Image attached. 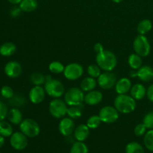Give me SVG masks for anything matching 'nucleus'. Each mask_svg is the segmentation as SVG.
Masks as SVG:
<instances>
[{
	"label": "nucleus",
	"mask_w": 153,
	"mask_h": 153,
	"mask_svg": "<svg viewBox=\"0 0 153 153\" xmlns=\"http://www.w3.org/2000/svg\"><path fill=\"white\" fill-rule=\"evenodd\" d=\"M65 67L64 64L60 61H52L49 64V70H50L51 73H54V74H60V73H64V70Z\"/></svg>",
	"instance_id": "nucleus-30"
},
{
	"label": "nucleus",
	"mask_w": 153,
	"mask_h": 153,
	"mask_svg": "<svg viewBox=\"0 0 153 153\" xmlns=\"http://www.w3.org/2000/svg\"><path fill=\"white\" fill-rule=\"evenodd\" d=\"M117 82L116 75L111 73V71H105L97 78V84L103 90H111L115 86Z\"/></svg>",
	"instance_id": "nucleus-10"
},
{
	"label": "nucleus",
	"mask_w": 153,
	"mask_h": 153,
	"mask_svg": "<svg viewBox=\"0 0 153 153\" xmlns=\"http://www.w3.org/2000/svg\"><path fill=\"white\" fill-rule=\"evenodd\" d=\"M137 78L143 82H149L153 79V68L150 66L143 65L137 70Z\"/></svg>",
	"instance_id": "nucleus-17"
},
{
	"label": "nucleus",
	"mask_w": 153,
	"mask_h": 153,
	"mask_svg": "<svg viewBox=\"0 0 153 153\" xmlns=\"http://www.w3.org/2000/svg\"><path fill=\"white\" fill-rule=\"evenodd\" d=\"M133 49L134 52L140 57H146L149 55L151 51L150 43L145 35L138 34L133 42Z\"/></svg>",
	"instance_id": "nucleus-5"
},
{
	"label": "nucleus",
	"mask_w": 153,
	"mask_h": 153,
	"mask_svg": "<svg viewBox=\"0 0 153 153\" xmlns=\"http://www.w3.org/2000/svg\"><path fill=\"white\" fill-rule=\"evenodd\" d=\"M130 95L136 101L143 100L145 96H146V88L142 84H135L131 87V90H130Z\"/></svg>",
	"instance_id": "nucleus-19"
},
{
	"label": "nucleus",
	"mask_w": 153,
	"mask_h": 153,
	"mask_svg": "<svg viewBox=\"0 0 153 153\" xmlns=\"http://www.w3.org/2000/svg\"><path fill=\"white\" fill-rule=\"evenodd\" d=\"M8 112L9 110L7 105L0 101V121L4 120L7 117Z\"/></svg>",
	"instance_id": "nucleus-38"
},
{
	"label": "nucleus",
	"mask_w": 153,
	"mask_h": 153,
	"mask_svg": "<svg viewBox=\"0 0 153 153\" xmlns=\"http://www.w3.org/2000/svg\"><path fill=\"white\" fill-rule=\"evenodd\" d=\"M70 153H88V148L84 142L77 141L72 146Z\"/></svg>",
	"instance_id": "nucleus-29"
},
{
	"label": "nucleus",
	"mask_w": 153,
	"mask_h": 153,
	"mask_svg": "<svg viewBox=\"0 0 153 153\" xmlns=\"http://www.w3.org/2000/svg\"><path fill=\"white\" fill-rule=\"evenodd\" d=\"M142 57L136 53L131 54L128 58V64L132 70H137L143 66Z\"/></svg>",
	"instance_id": "nucleus-24"
},
{
	"label": "nucleus",
	"mask_w": 153,
	"mask_h": 153,
	"mask_svg": "<svg viewBox=\"0 0 153 153\" xmlns=\"http://www.w3.org/2000/svg\"><path fill=\"white\" fill-rule=\"evenodd\" d=\"M147 128L145 126L143 123H138L137 125L135 126L134 128V133L135 136L137 137H141V136L144 135L146 132Z\"/></svg>",
	"instance_id": "nucleus-37"
},
{
	"label": "nucleus",
	"mask_w": 153,
	"mask_h": 153,
	"mask_svg": "<svg viewBox=\"0 0 153 153\" xmlns=\"http://www.w3.org/2000/svg\"><path fill=\"white\" fill-rule=\"evenodd\" d=\"M30 81L34 85H40L46 82V76L40 73H32L30 76Z\"/></svg>",
	"instance_id": "nucleus-32"
},
{
	"label": "nucleus",
	"mask_w": 153,
	"mask_h": 153,
	"mask_svg": "<svg viewBox=\"0 0 153 153\" xmlns=\"http://www.w3.org/2000/svg\"><path fill=\"white\" fill-rule=\"evenodd\" d=\"M0 94H1V97H4V99H7V100H10L14 96V92H13V89L7 85L3 86L1 88Z\"/></svg>",
	"instance_id": "nucleus-35"
},
{
	"label": "nucleus",
	"mask_w": 153,
	"mask_h": 153,
	"mask_svg": "<svg viewBox=\"0 0 153 153\" xmlns=\"http://www.w3.org/2000/svg\"><path fill=\"white\" fill-rule=\"evenodd\" d=\"M44 89L46 94L53 98H60L65 94L64 84L58 79H52L50 75L46 76Z\"/></svg>",
	"instance_id": "nucleus-3"
},
{
	"label": "nucleus",
	"mask_w": 153,
	"mask_h": 153,
	"mask_svg": "<svg viewBox=\"0 0 153 153\" xmlns=\"http://www.w3.org/2000/svg\"><path fill=\"white\" fill-rule=\"evenodd\" d=\"M21 11H22V10L19 8V7H14V8L12 9L11 11H10V15H11L13 17H16V16H19Z\"/></svg>",
	"instance_id": "nucleus-42"
},
{
	"label": "nucleus",
	"mask_w": 153,
	"mask_h": 153,
	"mask_svg": "<svg viewBox=\"0 0 153 153\" xmlns=\"http://www.w3.org/2000/svg\"><path fill=\"white\" fill-rule=\"evenodd\" d=\"M99 117L102 123L108 124L113 123L119 119V112L113 106H104L100 109Z\"/></svg>",
	"instance_id": "nucleus-9"
},
{
	"label": "nucleus",
	"mask_w": 153,
	"mask_h": 153,
	"mask_svg": "<svg viewBox=\"0 0 153 153\" xmlns=\"http://www.w3.org/2000/svg\"><path fill=\"white\" fill-rule=\"evenodd\" d=\"M131 82L128 78H122L117 82L115 85V91L117 94H126L131 90Z\"/></svg>",
	"instance_id": "nucleus-16"
},
{
	"label": "nucleus",
	"mask_w": 153,
	"mask_h": 153,
	"mask_svg": "<svg viewBox=\"0 0 153 153\" xmlns=\"http://www.w3.org/2000/svg\"><path fill=\"white\" fill-rule=\"evenodd\" d=\"M101 123L102 122L99 115H93L88 118L86 125L89 127L90 129H95L101 125Z\"/></svg>",
	"instance_id": "nucleus-33"
},
{
	"label": "nucleus",
	"mask_w": 153,
	"mask_h": 153,
	"mask_svg": "<svg viewBox=\"0 0 153 153\" xmlns=\"http://www.w3.org/2000/svg\"><path fill=\"white\" fill-rule=\"evenodd\" d=\"M0 153H1V152H0Z\"/></svg>",
	"instance_id": "nucleus-47"
},
{
	"label": "nucleus",
	"mask_w": 153,
	"mask_h": 153,
	"mask_svg": "<svg viewBox=\"0 0 153 153\" xmlns=\"http://www.w3.org/2000/svg\"><path fill=\"white\" fill-rule=\"evenodd\" d=\"M67 114L69 117L72 118L73 120L79 119L82 117V108L80 106H70L67 109Z\"/></svg>",
	"instance_id": "nucleus-28"
},
{
	"label": "nucleus",
	"mask_w": 153,
	"mask_h": 153,
	"mask_svg": "<svg viewBox=\"0 0 153 153\" xmlns=\"http://www.w3.org/2000/svg\"><path fill=\"white\" fill-rule=\"evenodd\" d=\"M143 143L148 150L153 152V129H149L144 134Z\"/></svg>",
	"instance_id": "nucleus-31"
},
{
	"label": "nucleus",
	"mask_w": 153,
	"mask_h": 153,
	"mask_svg": "<svg viewBox=\"0 0 153 153\" xmlns=\"http://www.w3.org/2000/svg\"><path fill=\"white\" fill-rule=\"evenodd\" d=\"M96 62L102 70L111 72L117 67V59L114 52L110 50H103L102 52L97 53Z\"/></svg>",
	"instance_id": "nucleus-1"
},
{
	"label": "nucleus",
	"mask_w": 153,
	"mask_h": 153,
	"mask_svg": "<svg viewBox=\"0 0 153 153\" xmlns=\"http://www.w3.org/2000/svg\"><path fill=\"white\" fill-rule=\"evenodd\" d=\"M19 8L24 12H33L37 8L38 3L37 0H22L19 3Z\"/></svg>",
	"instance_id": "nucleus-23"
},
{
	"label": "nucleus",
	"mask_w": 153,
	"mask_h": 153,
	"mask_svg": "<svg viewBox=\"0 0 153 153\" xmlns=\"http://www.w3.org/2000/svg\"><path fill=\"white\" fill-rule=\"evenodd\" d=\"M143 123L147 129H153V111L146 114L143 120Z\"/></svg>",
	"instance_id": "nucleus-36"
},
{
	"label": "nucleus",
	"mask_w": 153,
	"mask_h": 153,
	"mask_svg": "<svg viewBox=\"0 0 153 153\" xmlns=\"http://www.w3.org/2000/svg\"><path fill=\"white\" fill-rule=\"evenodd\" d=\"M102 94L100 91L94 90V91H89L88 92V94H85L84 102L88 105H97L102 101Z\"/></svg>",
	"instance_id": "nucleus-15"
},
{
	"label": "nucleus",
	"mask_w": 153,
	"mask_h": 153,
	"mask_svg": "<svg viewBox=\"0 0 153 153\" xmlns=\"http://www.w3.org/2000/svg\"><path fill=\"white\" fill-rule=\"evenodd\" d=\"M114 105L119 113L128 114L135 110L137 103L131 95L118 94L114 100Z\"/></svg>",
	"instance_id": "nucleus-2"
},
{
	"label": "nucleus",
	"mask_w": 153,
	"mask_h": 153,
	"mask_svg": "<svg viewBox=\"0 0 153 153\" xmlns=\"http://www.w3.org/2000/svg\"><path fill=\"white\" fill-rule=\"evenodd\" d=\"M75 123L73 120L70 117H63L60 120L58 124V131L63 136H70L72 133L74 132Z\"/></svg>",
	"instance_id": "nucleus-13"
},
{
	"label": "nucleus",
	"mask_w": 153,
	"mask_h": 153,
	"mask_svg": "<svg viewBox=\"0 0 153 153\" xmlns=\"http://www.w3.org/2000/svg\"><path fill=\"white\" fill-rule=\"evenodd\" d=\"M4 142H5V140H4V137L0 135V148L2 147V146H4Z\"/></svg>",
	"instance_id": "nucleus-45"
},
{
	"label": "nucleus",
	"mask_w": 153,
	"mask_h": 153,
	"mask_svg": "<svg viewBox=\"0 0 153 153\" xmlns=\"http://www.w3.org/2000/svg\"><path fill=\"white\" fill-rule=\"evenodd\" d=\"M16 46L11 42H6L0 46V55L4 57H9L16 52Z\"/></svg>",
	"instance_id": "nucleus-22"
},
{
	"label": "nucleus",
	"mask_w": 153,
	"mask_h": 153,
	"mask_svg": "<svg viewBox=\"0 0 153 153\" xmlns=\"http://www.w3.org/2000/svg\"><path fill=\"white\" fill-rule=\"evenodd\" d=\"M67 105L64 100L59 98H55L49 105V111L53 117L59 119L65 117L67 113Z\"/></svg>",
	"instance_id": "nucleus-7"
},
{
	"label": "nucleus",
	"mask_w": 153,
	"mask_h": 153,
	"mask_svg": "<svg viewBox=\"0 0 153 153\" xmlns=\"http://www.w3.org/2000/svg\"><path fill=\"white\" fill-rule=\"evenodd\" d=\"M111 1H114V3H120V2H122L123 0H111Z\"/></svg>",
	"instance_id": "nucleus-46"
},
{
	"label": "nucleus",
	"mask_w": 153,
	"mask_h": 153,
	"mask_svg": "<svg viewBox=\"0 0 153 153\" xmlns=\"http://www.w3.org/2000/svg\"><path fill=\"white\" fill-rule=\"evenodd\" d=\"M85 94L81 88H71L64 94V101L68 106H79L83 103Z\"/></svg>",
	"instance_id": "nucleus-4"
},
{
	"label": "nucleus",
	"mask_w": 153,
	"mask_h": 153,
	"mask_svg": "<svg viewBox=\"0 0 153 153\" xmlns=\"http://www.w3.org/2000/svg\"><path fill=\"white\" fill-rule=\"evenodd\" d=\"M10 101H11V103L15 105V108L17 107H21L22 105L25 102V99L22 97H19V96H17V97H14L13 96L11 99H10Z\"/></svg>",
	"instance_id": "nucleus-39"
},
{
	"label": "nucleus",
	"mask_w": 153,
	"mask_h": 153,
	"mask_svg": "<svg viewBox=\"0 0 153 153\" xmlns=\"http://www.w3.org/2000/svg\"><path fill=\"white\" fill-rule=\"evenodd\" d=\"M22 114L19 109L17 108H13L9 110L8 114H7V119L9 122L13 125H19L22 120H23Z\"/></svg>",
	"instance_id": "nucleus-20"
},
{
	"label": "nucleus",
	"mask_w": 153,
	"mask_h": 153,
	"mask_svg": "<svg viewBox=\"0 0 153 153\" xmlns=\"http://www.w3.org/2000/svg\"><path fill=\"white\" fill-rule=\"evenodd\" d=\"M4 71L7 77L16 79V78L19 77L22 74V67L17 61H10L5 64Z\"/></svg>",
	"instance_id": "nucleus-12"
},
{
	"label": "nucleus",
	"mask_w": 153,
	"mask_h": 153,
	"mask_svg": "<svg viewBox=\"0 0 153 153\" xmlns=\"http://www.w3.org/2000/svg\"><path fill=\"white\" fill-rule=\"evenodd\" d=\"M88 73L89 76L97 79L101 75V68L97 64H91L88 67Z\"/></svg>",
	"instance_id": "nucleus-34"
},
{
	"label": "nucleus",
	"mask_w": 153,
	"mask_h": 153,
	"mask_svg": "<svg viewBox=\"0 0 153 153\" xmlns=\"http://www.w3.org/2000/svg\"><path fill=\"white\" fill-rule=\"evenodd\" d=\"M152 23L149 19H143L138 23L137 26V31L139 34L145 35L152 30Z\"/></svg>",
	"instance_id": "nucleus-25"
},
{
	"label": "nucleus",
	"mask_w": 153,
	"mask_h": 153,
	"mask_svg": "<svg viewBox=\"0 0 153 153\" xmlns=\"http://www.w3.org/2000/svg\"><path fill=\"white\" fill-rule=\"evenodd\" d=\"M63 73L67 80L76 81L83 76L84 68L79 63H70L66 66Z\"/></svg>",
	"instance_id": "nucleus-8"
},
{
	"label": "nucleus",
	"mask_w": 153,
	"mask_h": 153,
	"mask_svg": "<svg viewBox=\"0 0 153 153\" xmlns=\"http://www.w3.org/2000/svg\"><path fill=\"white\" fill-rule=\"evenodd\" d=\"M94 51H95L97 53H99V52H102L103 50H105L102 44L100 43H96L94 46Z\"/></svg>",
	"instance_id": "nucleus-41"
},
{
	"label": "nucleus",
	"mask_w": 153,
	"mask_h": 153,
	"mask_svg": "<svg viewBox=\"0 0 153 153\" xmlns=\"http://www.w3.org/2000/svg\"><path fill=\"white\" fill-rule=\"evenodd\" d=\"M46 91L40 85H34L29 91L28 97L33 104H40L44 100L46 97Z\"/></svg>",
	"instance_id": "nucleus-14"
},
{
	"label": "nucleus",
	"mask_w": 153,
	"mask_h": 153,
	"mask_svg": "<svg viewBox=\"0 0 153 153\" xmlns=\"http://www.w3.org/2000/svg\"><path fill=\"white\" fill-rule=\"evenodd\" d=\"M19 129L28 137H35L40 134V128L37 121L31 118L24 119L19 124Z\"/></svg>",
	"instance_id": "nucleus-6"
},
{
	"label": "nucleus",
	"mask_w": 153,
	"mask_h": 153,
	"mask_svg": "<svg viewBox=\"0 0 153 153\" xmlns=\"http://www.w3.org/2000/svg\"><path fill=\"white\" fill-rule=\"evenodd\" d=\"M97 85V81L94 78L88 76L83 79L80 84V88L84 92H89L94 91Z\"/></svg>",
	"instance_id": "nucleus-21"
},
{
	"label": "nucleus",
	"mask_w": 153,
	"mask_h": 153,
	"mask_svg": "<svg viewBox=\"0 0 153 153\" xmlns=\"http://www.w3.org/2000/svg\"><path fill=\"white\" fill-rule=\"evenodd\" d=\"M126 153H144V149L137 142H130L126 146Z\"/></svg>",
	"instance_id": "nucleus-27"
},
{
	"label": "nucleus",
	"mask_w": 153,
	"mask_h": 153,
	"mask_svg": "<svg viewBox=\"0 0 153 153\" xmlns=\"http://www.w3.org/2000/svg\"><path fill=\"white\" fill-rule=\"evenodd\" d=\"M129 76L131 78L137 77V70H131V72L129 73Z\"/></svg>",
	"instance_id": "nucleus-43"
},
{
	"label": "nucleus",
	"mask_w": 153,
	"mask_h": 153,
	"mask_svg": "<svg viewBox=\"0 0 153 153\" xmlns=\"http://www.w3.org/2000/svg\"><path fill=\"white\" fill-rule=\"evenodd\" d=\"M74 137L77 141L84 142L90 134V128L85 124H80L74 130Z\"/></svg>",
	"instance_id": "nucleus-18"
},
{
	"label": "nucleus",
	"mask_w": 153,
	"mask_h": 153,
	"mask_svg": "<svg viewBox=\"0 0 153 153\" xmlns=\"http://www.w3.org/2000/svg\"><path fill=\"white\" fill-rule=\"evenodd\" d=\"M10 144L16 150H23L28 144V137L21 131H16L10 136Z\"/></svg>",
	"instance_id": "nucleus-11"
},
{
	"label": "nucleus",
	"mask_w": 153,
	"mask_h": 153,
	"mask_svg": "<svg viewBox=\"0 0 153 153\" xmlns=\"http://www.w3.org/2000/svg\"><path fill=\"white\" fill-rule=\"evenodd\" d=\"M146 97H147L148 100L149 101L153 102V84L151 85L148 88V89L146 90Z\"/></svg>",
	"instance_id": "nucleus-40"
},
{
	"label": "nucleus",
	"mask_w": 153,
	"mask_h": 153,
	"mask_svg": "<svg viewBox=\"0 0 153 153\" xmlns=\"http://www.w3.org/2000/svg\"><path fill=\"white\" fill-rule=\"evenodd\" d=\"M13 133V127L10 123L5 120L0 121V135L4 137H10Z\"/></svg>",
	"instance_id": "nucleus-26"
},
{
	"label": "nucleus",
	"mask_w": 153,
	"mask_h": 153,
	"mask_svg": "<svg viewBox=\"0 0 153 153\" xmlns=\"http://www.w3.org/2000/svg\"><path fill=\"white\" fill-rule=\"evenodd\" d=\"M10 4H18L22 1V0H7Z\"/></svg>",
	"instance_id": "nucleus-44"
}]
</instances>
